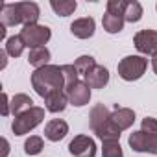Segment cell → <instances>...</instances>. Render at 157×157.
I'll return each mask as SVG.
<instances>
[{"mask_svg":"<svg viewBox=\"0 0 157 157\" xmlns=\"http://www.w3.org/2000/svg\"><path fill=\"white\" fill-rule=\"evenodd\" d=\"M32 87L43 98H46L52 93L65 91V78H63L61 67L59 65H46V67L35 68L32 74Z\"/></svg>","mask_w":157,"mask_h":157,"instance_id":"obj_1","label":"cell"},{"mask_svg":"<svg viewBox=\"0 0 157 157\" xmlns=\"http://www.w3.org/2000/svg\"><path fill=\"white\" fill-rule=\"evenodd\" d=\"M118 76L124 82H137L148 68V59L144 56H126L118 63Z\"/></svg>","mask_w":157,"mask_h":157,"instance_id":"obj_2","label":"cell"},{"mask_svg":"<svg viewBox=\"0 0 157 157\" xmlns=\"http://www.w3.org/2000/svg\"><path fill=\"white\" fill-rule=\"evenodd\" d=\"M43 120H44V109L33 105L32 109H28L22 115H19V117L13 118L11 129H13L15 135H24V133H30L32 129H35Z\"/></svg>","mask_w":157,"mask_h":157,"instance_id":"obj_3","label":"cell"},{"mask_svg":"<svg viewBox=\"0 0 157 157\" xmlns=\"http://www.w3.org/2000/svg\"><path fill=\"white\" fill-rule=\"evenodd\" d=\"M24 41V44L32 50V48H39V46H44L50 37H52V30L48 26H41V24H30V26H24L19 33Z\"/></svg>","mask_w":157,"mask_h":157,"instance_id":"obj_4","label":"cell"},{"mask_svg":"<svg viewBox=\"0 0 157 157\" xmlns=\"http://www.w3.org/2000/svg\"><path fill=\"white\" fill-rule=\"evenodd\" d=\"M133 44L135 48L142 54V56H157V32L155 30H140L135 33L133 37Z\"/></svg>","mask_w":157,"mask_h":157,"instance_id":"obj_5","label":"cell"},{"mask_svg":"<svg viewBox=\"0 0 157 157\" xmlns=\"http://www.w3.org/2000/svg\"><path fill=\"white\" fill-rule=\"evenodd\" d=\"M133 151H146L157 155V135L144 133V131H133L128 139Z\"/></svg>","mask_w":157,"mask_h":157,"instance_id":"obj_6","label":"cell"},{"mask_svg":"<svg viewBox=\"0 0 157 157\" xmlns=\"http://www.w3.org/2000/svg\"><path fill=\"white\" fill-rule=\"evenodd\" d=\"M68 151L74 157H94L96 155V142L87 135H76L68 142Z\"/></svg>","mask_w":157,"mask_h":157,"instance_id":"obj_7","label":"cell"},{"mask_svg":"<svg viewBox=\"0 0 157 157\" xmlns=\"http://www.w3.org/2000/svg\"><path fill=\"white\" fill-rule=\"evenodd\" d=\"M111 126L115 131L122 133L124 129H129L135 122V111L129 109V107H115V111L111 113V118H109Z\"/></svg>","mask_w":157,"mask_h":157,"instance_id":"obj_8","label":"cell"},{"mask_svg":"<svg viewBox=\"0 0 157 157\" xmlns=\"http://www.w3.org/2000/svg\"><path fill=\"white\" fill-rule=\"evenodd\" d=\"M68 96V104L76 105V107H83L89 104L91 100V87L85 82H78L76 85H72L68 91H65Z\"/></svg>","mask_w":157,"mask_h":157,"instance_id":"obj_9","label":"cell"},{"mask_svg":"<svg viewBox=\"0 0 157 157\" xmlns=\"http://www.w3.org/2000/svg\"><path fill=\"white\" fill-rule=\"evenodd\" d=\"M17 13H19L21 24H24V26L37 24L39 17H41V10L35 2H17Z\"/></svg>","mask_w":157,"mask_h":157,"instance_id":"obj_10","label":"cell"},{"mask_svg":"<svg viewBox=\"0 0 157 157\" xmlns=\"http://www.w3.org/2000/svg\"><path fill=\"white\" fill-rule=\"evenodd\" d=\"M94 28H96V22L93 17H82V19H76L72 24H70V32L74 37L78 39H89L94 35Z\"/></svg>","mask_w":157,"mask_h":157,"instance_id":"obj_11","label":"cell"},{"mask_svg":"<svg viewBox=\"0 0 157 157\" xmlns=\"http://www.w3.org/2000/svg\"><path fill=\"white\" fill-rule=\"evenodd\" d=\"M85 83L91 87V89H104L107 83H109V70L102 65H96L91 72H87L85 76Z\"/></svg>","mask_w":157,"mask_h":157,"instance_id":"obj_12","label":"cell"},{"mask_svg":"<svg viewBox=\"0 0 157 157\" xmlns=\"http://www.w3.org/2000/svg\"><path fill=\"white\" fill-rule=\"evenodd\" d=\"M111 117V111L104 105V104H96L93 109H91V115H89V126L93 129V133H98L109 120Z\"/></svg>","mask_w":157,"mask_h":157,"instance_id":"obj_13","label":"cell"},{"mask_svg":"<svg viewBox=\"0 0 157 157\" xmlns=\"http://www.w3.org/2000/svg\"><path fill=\"white\" fill-rule=\"evenodd\" d=\"M67 133H68V124L61 118H54L44 126V137L52 142H57V140L65 139Z\"/></svg>","mask_w":157,"mask_h":157,"instance_id":"obj_14","label":"cell"},{"mask_svg":"<svg viewBox=\"0 0 157 157\" xmlns=\"http://www.w3.org/2000/svg\"><path fill=\"white\" fill-rule=\"evenodd\" d=\"M67 104H68V96H67L65 91L52 93V94H48V96L44 98L46 111H50V113H61V111H65Z\"/></svg>","mask_w":157,"mask_h":157,"instance_id":"obj_15","label":"cell"},{"mask_svg":"<svg viewBox=\"0 0 157 157\" xmlns=\"http://www.w3.org/2000/svg\"><path fill=\"white\" fill-rule=\"evenodd\" d=\"M50 50L46 46H39V48H32L30 54H28V63L35 68H41V67H46L50 65Z\"/></svg>","mask_w":157,"mask_h":157,"instance_id":"obj_16","label":"cell"},{"mask_svg":"<svg viewBox=\"0 0 157 157\" xmlns=\"http://www.w3.org/2000/svg\"><path fill=\"white\" fill-rule=\"evenodd\" d=\"M32 107H33V100H32L28 94H24V93H19V94H15V96L11 98V113H13L15 117L22 115L24 111H28V109H32Z\"/></svg>","mask_w":157,"mask_h":157,"instance_id":"obj_17","label":"cell"},{"mask_svg":"<svg viewBox=\"0 0 157 157\" xmlns=\"http://www.w3.org/2000/svg\"><path fill=\"white\" fill-rule=\"evenodd\" d=\"M0 21L4 26H17L21 24L19 13H17V4H2L0 10Z\"/></svg>","mask_w":157,"mask_h":157,"instance_id":"obj_18","label":"cell"},{"mask_svg":"<svg viewBox=\"0 0 157 157\" xmlns=\"http://www.w3.org/2000/svg\"><path fill=\"white\" fill-rule=\"evenodd\" d=\"M124 22H126L124 17L111 15V13H107V11H105V15L102 17V24H104V30H105L107 33H118V32H122Z\"/></svg>","mask_w":157,"mask_h":157,"instance_id":"obj_19","label":"cell"},{"mask_svg":"<svg viewBox=\"0 0 157 157\" xmlns=\"http://www.w3.org/2000/svg\"><path fill=\"white\" fill-rule=\"evenodd\" d=\"M50 6H52V10L59 15V17H68V15H72L74 11H76V8H78V4H76V0H52L50 2Z\"/></svg>","mask_w":157,"mask_h":157,"instance_id":"obj_20","label":"cell"},{"mask_svg":"<svg viewBox=\"0 0 157 157\" xmlns=\"http://www.w3.org/2000/svg\"><path fill=\"white\" fill-rule=\"evenodd\" d=\"M24 48H26V44H24V41H22L21 35H11V37H8V41H6V52H8L11 57L22 56Z\"/></svg>","mask_w":157,"mask_h":157,"instance_id":"obj_21","label":"cell"},{"mask_svg":"<svg viewBox=\"0 0 157 157\" xmlns=\"http://www.w3.org/2000/svg\"><path fill=\"white\" fill-rule=\"evenodd\" d=\"M124 19H126V22H139L142 19V6H140V2H137V0L128 2Z\"/></svg>","mask_w":157,"mask_h":157,"instance_id":"obj_22","label":"cell"},{"mask_svg":"<svg viewBox=\"0 0 157 157\" xmlns=\"http://www.w3.org/2000/svg\"><path fill=\"white\" fill-rule=\"evenodd\" d=\"M74 67H76V70H78V74H87V72H91L94 67H96V61H94V57L93 56H80L76 61H74Z\"/></svg>","mask_w":157,"mask_h":157,"instance_id":"obj_23","label":"cell"},{"mask_svg":"<svg viewBox=\"0 0 157 157\" xmlns=\"http://www.w3.org/2000/svg\"><path fill=\"white\" fill-rule=\"evenodd\" d=\"M102 157H124L120 140H107L102 146Z\"/></svg>","mask_w":157,"mask_h":157,"instance_id":"obj_24","label":"cell"},{"mask_svg":"<svg viewBox=\"0 0 157 157\" xmlns=\"http://www.w3.org/2000/svg\"><path fill=\"white\" fill-rule=\"evenodd\" d=\"M61 70H63V78H65V91H68L72 85L78 83V76L80 74H78L74 65H63Z\"/></svg>","mask_w":157,"mask_h":157,"instance_id":"obj_25","label":"cell"},{"mask_svg":"<svg viewBox=\"0 0 157 157\" xmlns=\"http://www.w3.org/2000/svg\"><path fill=\"white\" fill-rule=\"evenodd\" d=\"M43 139L41 137H37V135H32L30 139H26V142H24V151L28 153V155H37V153H41L43 151Z\"/></svg>","mask_w":157,"mask_h":157,"instance_id":"obj_26","label":"cell"},{"mask_svg":"<svg viewBox=\"0 0 157 157\" xmlns=\"http://www.w3.org/2000/svg\"><path fill=\"white\" fill-rule=\"evenodd\" d=\"M126 8H128V2H126V0H109V2H107V13H111V15L124 17ZM124 21H126V19H124Z\"/></svg>","mask_w":157,"mask_h":157,"instance_id":"obj_27","label":"cell"},{"mask_svg":"<svg viewBox=\"0 0 157 157\" xmlns=\"http://www.w3.org/2000/svg\"><path fill=\"white\" fill-rule=\"evenodd\" d=\"M140 131L157 135V118H153V117H146V118H142V124H140Z\"/></svg>","mask_w":157,"mask_h":157,"instance_id":"obj_28","label":"cell"},{"mask_svg":"<svg viewBox=\"0 0 157 157\" xmlns=\"http://www.w3.org/2000/svg\"><path fill=\"white\" fill-rule=\"evenodd\" d=\"M6 50H2V52H0V59H2V68H6V65H8V59H6Z\"/></svg>","mask_w":157,"mask_h":157,"instance_id":"obj_29","label":"cell"},{"mask_svg":"<svg viewBox=\"0 0 157 157\" xmlns=\"http://www.w3.org/2000/svg\"><path fill=\"white\" fill-rule=\"evenodd\" d=\"M2 144H4V157L10 153V144H8V140L6 139H2Z\"/></svg>","mask_w":157,"mask_h":157,"instance_id":"obj_30","label":"cell"},{"mask_svg":"<svg viewBox=\"0 0 157 157\" xmlns=\"http://www.w3.org/2000/svg\"><path fill=\"white\" fill-rule=\"evenodd\" d=\"M4 37H6V26L0 24V39H4Z\"/></svg>","mask_w":157,"mask_h":157,"instance_id":"obj_31","label":"cell"},{"mask_svg":"<svg viewBox=\"0 0 157 157\" xmlns=\"http://www.w3.org/2000/svg\"><path fill=\"white\" fill-rule=\"evenodd\" d=\"M151 68H153V72L157 74V56H155V57L151 59Z\"/></svg>","mask_w":157,"mask_h":157,"instance_id":"obj_32","label":"cell"}]
</instances>
